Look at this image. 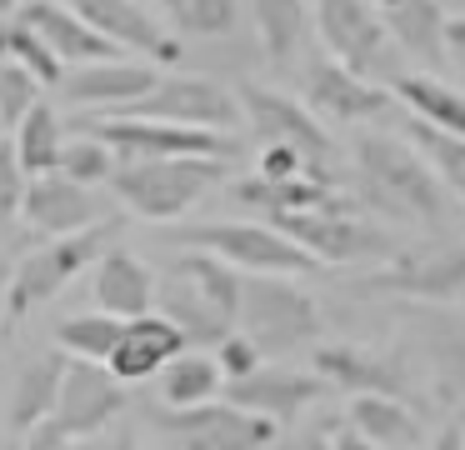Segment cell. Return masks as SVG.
<instances>
[{"label":"cell","instance_id":"6da1fadb","mask_svg":"<svg viewBox=\"0 0 465 450\" xmlns=\"http://www.w3.org/2000/svg\"><path fill=\"white\" fill-rule=\"evenodd\" d=\"M355 200H361V210H375L395 225L445 230L455 195L440 185V175L425 165V155L411 140L365 130L355 140Z\"/></svg>","mask_w":465,"mask_h":450},{"label":"cell","instance_id":"7a4b0ae2","mask_svg":"<svg viewBox=\"0 0 465 450\" xmlns=\"http://www.w3.org/2000/svg\"><path fill=\"white\" fill-rule=\"evenodd\" d=\"M235 305H241V270L211 250H185L155 280L151 310H161L181 330L185 345H215L235 330Z\"/></svg>","mask_w":465,"mask_h":450},{"label":"cell","instance_id":"3957f363","mask_svg":"<svg viewBox=\"0 0 465 450\" xmlns=\"http://www.w3.org/2000/svg\"><path fill=\"white\" fill-rule=\"evenodd\" d=\"M225 170H231V160H225V155L115 160V170H111V180H105V190H111V195L125 205V215L165 225V220L191 215V210L201 205V200L225 180Z\"/></svg>","mask_w":465,"mask_h":450},{"label":"cell","instance_id":"277c9868","mask_svg":"<svg viewBox=\"0 0 465 450\" xmlns=\"http://www.w3.org/2000/svg\"><path fill=\"white\" fill-rule=\"evenodd\" d=\"M121 235V215L101 220L91 230H75V235H51L45 245H35L21 265L11 270V285H5V315L21 320L31 315L35 305L55 300L65 285H71L81 270H91L101 260V250Z\"/></svg>","mask_w":465,"mask_h":450},{"label":"cell","instance_id":"5b68a950","mask_svg":"<svg viewBox=\"0 0 465 450\" xmlns=\"http://www.w3.org/2000/svg\"><path fill=\"white\" fill-rule=\"evenodd\" d=\"M235 330H245L261 355H281L321 335V305L311 290L295 285V275H241Z\"/></svg>","mask_w":465,"mask_h":450},{"label":"cell","instance_id":"8992f818","mask_svg":"<svg viewBox=\"0 0 465 450\" xmlns=\"http://www.w3.org/2000/svg\"><path fill=\"white\" fill-rule=\"evenodd\" d=\"M275 230L295 240L301 250H311L315 265H351V260H385L395 255V235L381 230L375 220L361 215V200H341V205H321V210H285L271 215Z\"/></svg>","mask_w":465,"mask_h":450},{"label":"cell","instance_id":"52a82bcc","mask_svg":"<svg viewBox=\"0 0 465 450\" xmlns=\"http://www.w3.org/2000/svg\"><path fill=\"white\" fill-rule=\"evenodd\" d=\"M185 250H211L225 265H235L241 275H311L315 255L301 250L285 230H275L271 220H221V225H195L181 230Z\"/></svg>","mask_w":465,"mask_h":450},{"label":"cell","instance_id":"ba28073f","mask_svg":"<svg viewBox=\"0 0 465 450\" xmlns=\"http://www.w3.org/2000/svg\"><path fill=\"white\" fill-rule=\"evenodd\" d=\"M361 295H401V300H430V305H450L465 295V240L450 245H415L385 255L375 275H365Z\"/></svg>","mask_w":465,"mask_h":450},{"label":"cell","instance_id":"9c48e42d","mask_svg":"<svg viewBox=\"0 0 465 450\" xmlns=\"http://www.w3.org/2000/svg\"><path fill=\"white\" fill-rule=\"evenodd\" d=\"M311 20L325 55H335L341 65L361 70L371 80L395 75V45L385 35L381 15L371 10V0H311Z\"/></svg>","mask_w":465,"mask_h":450},{"label":"cell","instance_id":"30bf717a","mask_svg":"<svg viewBox=\"0 0 465 450\" xmlns=\"http://www.w3.org/2000/svg\"><path fill=\"white\" fill-rule=\"evenodd\" d=\"M155 430L171 435L175 450H265L275 440V420L241 410L221 395L185 410H155Z\"/></svg>","mask_w":465,"mask_h":450},{"label":"cell","instance_id":"8fae6325","mask_svg":"<svg viewBox=\"0 0 465 450\" xmlns=\"http://www.w3.org/2000/svg\"><path fill=\"white\" fill-rule=\"evenodd\" d=\"M235 105H241V125H251L261 135V145H291L311 165H331L335 140L311 105H301V100L281 95L271 85H251V80L235 85Z\"/></svg>","mask_w":465,"mask_h":450},{"label":"cell","instance_id":"7c38bea8","mask_svg":"<svg viewBox=\"0 0 465 450\" xmlns=\"http://www.w3.org/2000/svg\"><path fill=\"white\" fill-rule=\"evenodd\" d=\"M115 115H151V120H171V125H195V130H241V105L235 90H225L211 75H161L141 100H131Z\"/></svg>","mask_w":465,"mask_h":450},{"label":"cell","instance_id":"4fadbf2b","mask_svg":"<svg viewBox=\"0 0 465 450\" xmlns=\"http://www.w3.org/2000/svg\"><path fill=\"white\" fill-rule=\"evenodd\" d=\"M91 135H101L121 160H161V155H225L235 160V140L225 130H195V125H171L151 115H95Z\"/></svg>","mask_w":465,"mask_h":450},{"label":"cell","instance_id":"5bb4252c","mask_svg":"<svg viewBox=\"0 0 465 450\" xmlns=\"http://www.w3.org/2000/svg\"><path fill=\"white\" fill-rule=\"evenodd\" d=\"M115 410H125V380H115L105 360L71 355L61 365V390H55V405L45 415V425L71 440H85L101 425H111Z\"/></svg>","mask_w":465,"mask_h":450},{"label":"cell","instance_id":"9a60e30c","mask_svg":"<svg viewBox=\"0 0 465 450\" xmlns=\"http://www.w3.org/2000/svg\"><path fill=\"white\" fill-rule=\"evenodd\" d=\"M305 105L331 125H371V120L391 115L395 100L381 80L341 65L335 55H315L305 65Z\"/></svg>","mask_w":465,"mask_h":450},{"label":"cell","instance_id":"2e32d148","mask_svg":"<svg viewBox=\"0 0 465 450\" xmlns=\"http://www.w3.org/2000/svg\"><path fill=\"white\" fill-rule=\"evenodd\" d=\"M21 220L35 235L51 240V235H75V230L111 220V205H105L101 185H81V180L61 175V170H45V175H31V185H25Z\"/></svg>","mask_w":465,"mask_h":450},{"label":"cell","instance_id":"e0dca14e","mask_svg":"<svg viewBox=\"0 0 465 450\" xmlns=\"http://www.w3.org/2000/svg\"><path fill=\"white\" fill-rule=\"evenodd\" d=\"M405 325H411L420 355L435 370V395H440V405L460 410L465 405V310L415 300L405 310Z\"/></svg>","mask_w":465,"mask_h":450},{"label":"cell","instance_id":"ac0fdd59","mask_svg":"<svg viewBox=\"0 0 465 450\" xmlns=\"http://www.w3.org/2000/svg\"><path fill=\"white\" fill-rule=\"evenodd\" d=\"M91 30H101L115 50H145L155 65L181 60V35L165 30V20L155 10H145L141 0H65Z\"/></svg>","mask_w":465,"mask_h":450},{"label":"cell","instance_id":"d6986e66","mask_svg":"<svg viewBox=\"0 0 465 450\" xmlns=\"http://www.w3.org/2000/svg\"><path fill=\"white\" fill-rule=\"evenodd\" d=\"M161 80V70L151 60H91V65H75L71 75H61V95L71 100L75 110H95V115H115L131 100H141L145 90Z\"/></svg>","mask_w":465,"mask_h":450},{"label":"cell","instance_id":"ffe728a7","mask_svg":"<svg viewBox=\"0 0 465 450\" xmlns=\"http://www.w3.org/2000/svg\"><path fill=\"white\" fill-rule=\"evenodd\" d=\"M325 395V380L315 375V370H291V365H255L251 375L241 380H225V400L241 410H255V415L275 420V425H285V420H295L305 405H315V400Z\"/></svg>","mask_w":465,"mask_h":450},{"label":"cell","instance_id":"44dd1931","mask_svg":"<svg viewBox=\"0 0 465 450\" xmlns=\"http://www.w3.org/2000/svg\"><path fill=\"white\" fill-rule=\"evenodd\" d=\"M315 375L325 385L351 390V395H411V370L395 355H381V350L365 345H321L315 350Z\"/></svg>","mask_w":465,"mask_h":450},{"label":"cell","instance_id":"7402d4cb","mask_svg":"<svg viewBox=\"0 0 465 450\" xmlns=\"http://www.w3.org/2000/svg\"><path fill=\"white\" fill-rule=\"evenodd\" d=\"M15 20H21V25H31L35 35L55 50V60H61V65H91V60L121 55V50H115L101 30L85 25V20L75 15L65 0H21V5H15Z\"/></svg>","mask_w":465,"mask_h":450},{"label":"cell","instance_id":"603a6c76","mask_svg":"<svg viewBox=\"0 0 465 450\" xmlns=\"http://www.w3.org/2000/svg\"><path fill=\"white\" fill-rule=\"evenodd\" d=\"M181 350H185L181 330H175L161 310H145V315H131L121 325V340H115V350L105 355V365H111L115 380L135 385V380L161 375V365H165V360H175Z\"/></svg>","mask_w":465,"mask_h":450},{"label":"cell","instance_id":"cb8c5ba5","mask_svg":"<svg viewBox=\"0 0 465 450\" xmlns=\"http://www.w3.org/2000/svg\"><path fill=\"white\" fill-rule=\"evenodd\" d=\"M371 10L381 15L391 45H401V55H411L430 75H435V65H445V55H440L445 0H371Z\"/></svg>","mask_w":465,"mask_h":450},{"label":"cell","instance_id":"d4e9b609","mask_svg":"<svg viewBox=\"0 0 465 450\" xmlns=\"http://www.w3.org/2000/svg\"><path fill=\"white\" fill-rule=\"evenodd\" d=\"M91 295H95V310L131 320V315H145V310L155 305V275L131 255V250L111 245V250H101V260H95Z\"/></svg>","mask_w":465,"mask_h":450},{"label":"cell","instance_id":"484cf974","mask_svg":"<svg viewBox=\"0 0 465 450\" xmlns=\"http://www.w3.org/2000/svg\"><path fill=\"white\" fill-rule=\"evenodd\" d=\"M385 90H391V100H401L415 120L465 140V90L460 85L430 75V70H395V75L385 80Z\"/></svg>","mask_w":465,"mask_h":450},{"label":"cell","instance_id":"4316f807","mask_svg":"<svg viewBox=\"0 0 465 450\" xmlns=\"http://www.w3.org/2000/svg\"><path fill=\"white\" fill-rule=\"evenodd\" d=\"M235 200L255 205L265 215H285V210H321V205H341L351 200L341 190L335 175H285V180H265V175H245L235 180Z\"/></svg>","mask_w":465,"mask_h":450},{"label":"cell","instance_id":"83f0119b","mask_svg":"<svg viewBox=\"0 0 465 450\" xmlns=\"http://www.w3.org/2000/svg\"><path fill=\"white\" fill-rule=\"evenodd\" d=\"M251 10L255 40H261L265 60L285 65L305 50V35H311V0H245Z\"/></svg>","mask_w":465,"mask_h":450},{"label":"cell","instance_id":"f1b7e54d","mask_svg":"<svg viewBox=\"0 0 465 450\" xmlns=\"http://www.w3.org/2000/svg\"><path fill=\"white\" fill-rule=\"evenodd\" d=\"M5 135H11V150L25 175H45V170H55V155L65 145V120L55 115V105L45 95H35Z\"/></svg>","mask_w":465,"mask_h":450},{"label":"cell","instance_id":"f546056e","mask_svg":"<svg viewBox=\"0 0 465 450\" xmlns=\"http://www.w3.org/2000/svg\"><path fill=\"white\" fill-rule=\"evenodd\" d=\"M345 425H355L365 440H375L381 450H411L420 440V420L405 400L395 395H355L345 410Z\"/></svg>","mask_w":465,"mask_h":450},{"label":"cell","instance_id":"4dcf8cb0","mask_svg":"<svg viewBox=\"0 0 465 450\" xmlns=\"http://www.w3.org/2000/svg\"><path fill=\"white\" fill-rule=\"evenodd\" d=\"M61 355H35L25 370H15L11 400H5V415H11V430H35L55 405V390H61Z\"/></svg>","mask_w":465,"mask_h":450},{"label":"cell","instance_id":"1f68e13d","mask_svg":"<svg viewBox=\"0 0 465 450\" xmlns=\"http://www.w3.org/2000/svg\"><path fill=\"white\" fill-rule=\"evenodd\" d=\"M221 390H225V375H221V365H215V355H205V350L185 345L175 360L161 365V400L171 410L205 405V400H215Z\"/></svg>","mask_w":465,"mask_h":450},{"label":"cell","instance_id":"d6a6232c","mask_svg":"<svg viewBox=\"0 0 465 450\" xmlns=\"http://www.w3.org/2000/svg\"><path fill=\"white\" fill-rule=\"evenodd\" d=\"M165 30L185 40H225L245 15V0H155Z\"/></svg>","mask_w":465,"mask_h":450},{"label":"cell","instance_id":"836d02e7","mask_svg":"<svg viewBox=\"0 0 465 450\" xmlns=\"http://www.w3.org/2000/svg\"><path fill=\"white\" fill-rule=\"evenodd\" d=\"M405 140L420 150L425 165L440 175V185L465 205V140H460V135H445V130L425 125V120H415V115L405 120Z\"/></svg>","mask_w":465,"mask_h":450},{"label":"cell","instance_id":"e575fe53","mask_svg":"<svg viewBox=\"0 0 465 450\" xmlns=\"http://www.w3.org/2000/svg\"><path fill=\"white\" fill-rule=\"evenodd\" d=\"M0 60H11L15 70H25L41 90H55L61 75H65V65L55 60V50L45 45L31 25H21V20H5V25H0Z\"/></svg>","mask_w":465,"mask_h":450},{"label":"cell","instance_id":"d590c367","mask_svg":"<svg viewBox=\"0 0 465 450\" xmlns=\"http://www.w3.org/2000/svg\"><path fill=\"white\" fill-rule=\"evenodd\" d=\"M121 315H105V310H85V315H71L61 320V330H55V345L65 350V355L75 360H105L115 350V340H121Z\"/></svg>","mask_w":465,"mask_h":450},{"label":"cell","instance_id":"8d00e7d4","mask_svg":"<svg viewBox=\"0 0 465 450\" xmlns=\"http://www.w3.org/2000/svg\"><path fill=\"white\" fill-rule=\"evenodd\" d=\"M115 160H121V155H115L101 135H75V140H65V145H61L55 170L71 175V180H81V185H105L111 170H115Z\"/></svg>","mask_w":465,"mask_h":450},{"label":"cell","instance_id":"74e56055","mask_svg":"<svg viewBox=\"0 0 465 450\" xmlns=\"http://www.w3.org/2000/svg\"><path fill=\"white\" fill-rule=\"evenodd\" d=\"M25 185H31V175L21 170V160H15L11 150V135H0V235L21 220V205H25Z\"/></svg>","mask_w":465,"mask_h":450},{"label":"cell","instance_id":"f35d334b","mask_svg":"<svg viewBox=\"0 0 465 450\" xmlns=\"http://www.w3.org/2000/svg\"><path fill=\"white\" fill-rule=\"evenodd\" d=\"M261 345H255L245 330H231L225 340H215V365H221V375L225 380H241V375H251L255 365H261Z\"/></svg>","mask_w":465,"mask_h":450},{"label":"cell","instance_id":"ab89813d","mask_svg":"<svg viewBox=\"0 0 465 450\" xmlns=\"http://www.w3.org/2000/svg\"><path fill=\"white\" fill-rule=\"evenodd\" d=\"M35 95H41V85H35L25 70H15L11 60H0V120H5V130L15 125V115H21Z\"/></svg>","mask_w":465,"mask_h":450},{"label":"cell","instance_id":"60d3db41","mask_svg":"<svg viewBox=\"0 0 465 450\" xmlns=\"http://www.w3.org/2000/svg\"><path fill=\"white\" fill-rule=\"evenodd\" d=\"M440 55L450 60L455 70H465V15H445V30H440Z\"/></svg>","mask_w":465,"mask_h":450},{"label":"cell","instance_id":"b9f144b4","mask_svg":"<svg viewBox=\"0 0 465 450\" xmlns=\"http://www.w3.org/2000/svg\"><path fill=\"white\" fill-rule=\"evenodd\" d=\"M21 450H81V440H71V435H61V430H51L41 420L35 430H25V445Z\"/></svg>","mask_w":465,"mask_h":450},{"label":"cell","instance_id":"7bdbcfd3","mask_svg":"<svg viewBox=\"0 0 465 450\" xmlns=\"http://www.w3.org/2000/svg\"><path fill=\"white\" fill-rule=\"evenodd\" d=\"M325 440H331V450H381L375 440H365L355 425H341L335 435H325Z\"/></svg>","mask_w":465,"mask_h":450},{"label":"cell","instance_id":"ee69618b","mask_svg":"<svg viewBox=\"0 0 465 450\" xmlns=\"http://www.w3.org/2000/svg\"><path fill=\"white\" fill-rule=\"evenodd\" d=\"M430 450H465V420H450V425L430 440Z\"/></svg>","mask_w":465,"mask_h":450},{"label":"cell","instance_id":"f6af8a7d","mask_svg":"<svg viewBox=\"0 0 465 450\" xmlns=\"http://www.w3.org/2000/svg\"><path fill=\"white\" fill-rule=\"evenodd\" d=\"M295 450H331V440H325V435H305Z\"/></svg>","mask_w":465,"mask_h":450},{"label":"cell","instance_id":"bcb514c9","mask_svg":"<svg viewBox=\"0 0 465 450\" xmlns=\"http://www.w3.org/2000/svg\"><path fill=\"white\" fill-rule=\"evenodd\" d=\"M105 450H145V445H131V440H115V445H105Z\"/></svg>","mask_w":465,"mask_h":450},{"label":"cell","instance_id":"7dc6e473","mask_svg":"<svg viewBox=\"0 0 465 450\" xmlns=\"http://www.w3.org/2000/svg\"><path fill=\"white\" fill-rule=\"evenodd\" d=\"M15 5H21V0H0V10H15Z\"/></svg>","mask_w":465,"mask_h":450},{"label":"cell","instance_id":"c3c4849f","mask_svg":"<svg viewBox=\"0 0 465 450\" xmlns=\"http://www.w3.org/2000/svg\"><path fill=\"white\" fill-rule=\"evenodd\" d=\"M445 5H465V0H445Z\"/></svg>","mask_w":465,"mask_h":450},{"label":"cell","instance_id":"681fc988","mask_svg":"<svg viewBox=\"0 0 465 450\" xmlns=\"http://www.w3.org/2000/svg\"><path fill=\"white\" fill-rule=\"evenodd\" d=\"M0 135H5V120H0Z\"/></svg>","mask_w":465,"mask_h":450},{"label":"cell","instance_id":"f907efd6","mask_svg":"<svg viewBox=\"0 0 465 450\" xmlns=\"http://www.w3.org/2000/svg\"><path fill=\"white\" fill-rule=\"evenodd\" d=\"M0 450H5V435H0Z\"/></svg>","mask_w":465,"mask_h":450}]
</instances>
